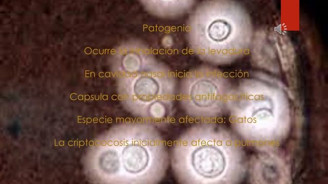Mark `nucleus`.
I'll list each match as a JSON object with an SVG mask.
<instances>
[{
    "instance_id": "39448f33",
    "label": "nucleus",
    "mask_w": 328,
    "mask_h": 184,
    "mask_svg": "<svg viewBox=\"0 0 328 184\" xmlns=\"http://www.w3.org/2000/svg\"><path fill=\"white\" fill-rule=\"evenodd\" d=\"M276 48H277L278 55L282 64L288 65L293 60V51L291 43L286 37L280 35L274 38Z\"/></svg>"
},
{
    "instance_id": "f257e3e1",
    "label": "nucleus",
    "mask_w": 328,
    "mask_h": 184,
    "mask_svg": "<svg viewBox=\"0 0 328 184\" xmlns=\"http://www.w3.org/2000/svg\"><path fill=\"white\" fill-rule=\"evenodd\" d=\"M173 166L184 183H230L243 171L242 153L236 141L217 125L199 121L175 143Z\"/></svg>"
},
{
    "instance_id": "f03ea898",
    "label": "nucleus",
    "mask_w": 328,
    "mask_h": 184,
    "mask_svg": "<svg viewBox=\"0 0 328 184\" xmlns=\"http://www.w3.org/2000/svg\"><path fill=\"white\" fill-rule=\"evenodd\" d=\"M188 31L196 55L217 64L230 63L242 57L252 39L248 14L238 3L228 1L200 3L192 14Z\"/></svg>"
},
{
    "instance_id": "20e7f679",
    "label": "nucleus",
    "mask_w": 328,
    "mask_h": 184,
    "mask_svg": "<svg viewBox=\"0 0 328 184\" xmlns=\"http://www.w3.org/2000/svg\"><path fill=\"white\" fill-rule=\"evenodd\" d=\"M265 35L258 34L254 38L252 45V59L257 64H275L277 58L274 50Z\"/></svg>"
},
{
    "instance_id": "7ed1b4c3",
    "label": "nucleus",
    "mask_w": 328,
    "mask_h": 184,
    "mask_svg": "<svg viewBox=\"0 0 328 184\" xmlns=\"http://www.w3.org/2000/svg\"><path fill=\"white\" fill-rule=\"evenodd\" d=\"M228 86L221 74L208 66L188 72L182 98L189 115L196 120L215 117L227 104Z\"/></svg>"
}]
</instances>
